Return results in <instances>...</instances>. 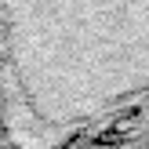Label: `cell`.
Masks as SVG:
<instances>
[{
	"instance_id": "obj_1",
	"label": "cell",
	"mask_w": 149,
	"mask_h": 149,
	"mask_svg": "<svg viewBox=\"0 0 149 149\" xmlns=\"http://www.w3.org/2000/svg\"><path fill=\"white\" fill-rule=\"evenodd\" d=\"M47 33L116 77H149V0H29Z\"/></svg>"
}]
</instances>
